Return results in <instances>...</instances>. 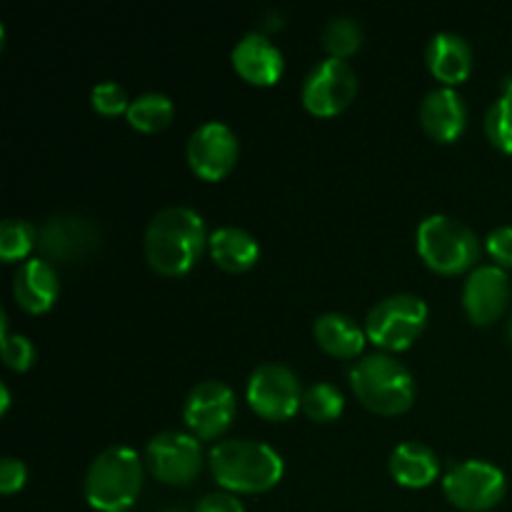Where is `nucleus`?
Listing matches in <instances>:
<instances>
[{
	"label": "nucleus",
	"instance_id": "f257e3e1",
	"mask_svg": "<svg viewBox=\"0 0 512 512\" xmlns=\"http://www.w3.org/2000/svg\"><path fill=\"white\" fill-rule=\"evenodd\" d=\"M210 235L198 210L188 205H168L150 218L143 250L148 263L163 275H183L203 255Z\"/></svg>",
	"mask_w": 512,
	"mask_h": 512
},
{
	"label": "nucleus",
	"instance_id": "f03ea898",
	"mask_svg": "<svg viewBox=\"0 0 512 512\" xmlns=\"http://www.w3.org/2000/svg\"><path fill=\"white\" fill-rule=\"evenodd\" d=\"M215 480L230 493H265L283 478L285 463L275 448L260 440H220L210 450Z\"/></svg>",
	"mask_w": 512,
	"mask_h": 512
},
{
	"label": "nucleus",
	"instance_id": "7ed1b4c3",
	"mask_svg": "<svg viewBox=\"0 0 512 512\" xmlns=\"http://www.w3.org/2000/svg\"><path fill=\"white\" fill-rule=\"evenodd\" d=\"M143 488V463L128 445H110L95 455L83 480L85 500L100 512H128Z\"/></svg>",
	"mask_w": 512,
	"mask_h": 512
},
{
	"label": "nucleus",
	"instance_id": "20e7f679",
	"mask_svg": "<svg viewBox=\"0 0 512 512\" xmlns=\"http://www.w3.org/2000/svg\"><path fill=\"white\" fill-rule=\"evenodd\" d=\"M350 385L365 408L380 415H398L413 405L415 380L400 360L388 353L360 358L350 368Z\"/></svg>",
	"mask_w": 512,
	"mask_h": 512
},
{
	"label": "nucleus",
	"instance_id": "39448f33",
	"mask_svg": "<svg viewBox=\"0 0 512 512\" xmlns=\"http://www.w3.org/2000/svg\"><path fill=\"white\" fill-rule=\"evenodd\" d=\"M418 253L425 263L443 275H455L475 265L480 240L463 220L445 213H433L418 225L415 233Z\"/></svg>",
	"mask_w": 512,
	"mask_h": 512
},
{
	"label": "nucleus",
	"instance_id": "423d86ee",
	"mask_svg": "<svg viewBox=\"0 0 512 512\" xmlns=\"http://www.w3.org/2000/svg\"><path fill=\"white\" fill-rule=\"evenodd\" d=\"M428 305L415 293H393L365 315V335L385 350H403L423 333Z\"/></svg>",
	"mask_w": 512,
	"mask_h": 512
},
{
	"label": "nucleus",
	"instance_id": "0eeeda50",
	"mask_svg": "<svg viewBox=\"0 0 512 512\" xmlns=\"http://www.w3.org/2000/svg\"><path fill=\"white\" fill-rule=\"evenodd\" d=\"M505 473L488 460L470 458L450 465L443 475L445 498L470 512H483L495 508L505 495Z\"/></svg>",
	"mask_w": 512,
	"mask_h": 512
},
{
	"label": "nucleus",
	"instance_id": "6e6552de",
	"mask_svg": "<svg viewBox=\"0 0 512 512\" xmlns=\"http://www.w3.org/2000/svg\"><path fill=\"white\" fill-rule=\"evenodd\" d=\"M358 93V75L348 60L323 58L308 70L300 88L303 105L315 115H335L350 105Z\"/></svg>",
	"mask_w": 512,
	"mask_h": 512
},
{
	"label": "nucleus",
	"instance_id": "1a4fd4ad",
	"mask_svg": "<svg viewBox=\"0 0 512 512\" xmlns=\"http://www.w3.org/2000/svg\"><path fill=\"white\" fill-rule=\"evenodd\" d=\"M245 395H248V403L253 405L255 413L268 420L290 418L303 403L298 375L283 363L258 365L250 373Z\"/></svg>",
	"mask_w": 512,
	"mask_h": 512
},
{
	"label": "nucleus",
	"instance_id": "9d476101",
	"mask_svg": "<svg viewBox=\"0 0 512 512\" xmlns=\"http://www.w3.org/2000/svg\"><path fill=\"white\" fill-rule=\"evenodd\" d=\"M145 463L150 473L168 485H185L198 475L203 450L195 435L180 430H163L145 445Z\"/></svg>",
	"mask_w": 512,
	"mask_h": 512
},
{
	"label": "nucleus",
	"instance_id": "9b49d317",
	"mask_svg": "<svg viewBox=\"0 0 512 512\" xmlns=\"http://www.w3.org/2000/svg\"><path fill=\"white\" fill-rule=\"evenodd\" d=\"M100 233L93 220L75 213L53 215L38 230V248L45 260L58 263H75L83 260L98 248Z\"/></svg>",
	"mask_w": 512,
	"mask_h": 512
},
{
	"label": "nucleus",
	"instance_id": "f8f14e48",
	"mask_svg": "<svg viewBox=\"0 0 512 512\" xmlns=\"http://www.w3.org/2000/svg\"><path fill=\"white\" fill-rule=\"evenodd\" d=\"M235 415V393L220 380H203L183 403V420L195 438H218Z\"/></svg>",
	"mask_w": 512,
	"mask_h": 512
},
{
	"label": "nucleus",
	"instance_id": "ddd939ff",
	"mask_svg": "<svg viewBox=\"0 0 512 512\" xmlns=\"http://www.w3.org/2000/svg\"><path fill=\"white\" fill-rule=\"evenodd\" d=\"M238 160V138L233 128L220 120L198 125L188 138V163L200 178L220 180Z\"/></svg>",
	"mask_w": 512,
	"mask_h": 512
},
{
	"label": "nucleus",
	"instance_id": "4468645a",
	"mask_svg": "<svg viewBox=\"0 0 512 512\" xmlns=\"http://www.w3.org/2000/svg\"><path fill=\"white\" fill-rule=\"evenodd\" d=\"M510 303V278L500 265H478L463 285V308L475 325H490Z\"/></svg>",
	"mask_w": 512,
	"mask_h": 512
},
{
	"label": "nucleus",
	"instance_id": "2eb2a0df",
	"mask_svg": "<svg viewBox=\"0 0 512 512\" xmlns=\"http://www.w3.org/2000/svg\"><path fill=\"white\" fill-rule=\"evenodd\" d=\"M420 125L440 143H453L468 125V105L453 85L428 90L420 103Z\"/></svg>",
	"mask_w": 512,
	"mask_h": 512
},
{
	"label": "nucleus",
	"instance_id": "dca6fc26",
	"mask_svg": "<svg viewBox=\"0 0 512 512\" xmlns=\"http://www.w3.org/2000/svg\"><path fill=\"white\" fill-rule=\"evenodd\" d=\"M233 68L253 85H273L283 73V53L278 45L260 30L243 35L233 45Z\"/></svg>",
	"mask_w": 512,
	"mask_h": 512
},
{
	"label": "nucleus",
	"instance_id": "f3484780",
	"mask_svg": "<svg viewBox=\"0 0 512 512\" xmlns=\"http://www.w3.org/2000/svg\"><path fill=\"white\" fill-rule=\"evenodd\" d=\"M60 293V280L53 263L45 258H28L13 275V295L28 313H45L53 308Z\"/></svg>",
	"mask_w": 512,
	"mask_h": 512
},
{
	"label": "nucleus",
	"instance_id": "a211bd4d",
	"mask_svg": "<svg viewBox=\"0 0 512 512\" xmlns=\"http://www.w3.org/2000/svg\"><path fill=\"white\" fill-rule=\"evenodd\" d=\"M425 60H428L430 73L445 85L463 83L473 70V50L468 40L453 30H440L430 38L425 48Z\"/></svg>",
	"mask_w": 512,
	"mask_h": 512
},
{
	"label": "nucleus",
	"instance_id": "6ab92c4d",
	"mask_svg": "<svg viewBox=\"0 0 512 512\" xmlns=\"http://www.w3.org/2000/svg\"><path fill=\"white\" fill-rule=\"evenodd\" d=\"M390 475L405 488H425L433 483L440 473V458L433 448L418 440L395 445L388 460Z\"/></svg>",
	"mask_w": 512,
	"mask_h": 512
},
{
	"label": "nucleus",
	"instance_id": "aec40b11",
	"mask_svg": "<svg viewBox=\"0 0 512 512\" xmlns=\"http://www.w3.org/2000/svg\"><path fill=\"white\" fill-rule=\"evenodd\" d=\"M208 245L215 263L228 273H243V270L253 268L260 258L258 240L238 225H223V228L213 230Z\"/></svg>",
	"mask_w": 512,
	"mask_h": 512
},
{
	"label": "nucleus",
	"instance_id": "412c9836",
	"mask_svg": "<svg viewBox=\"0 0 512 512\" xmlns=\"http://www.w3.org/2000/svg\"><path fill=\"white\" fill-rule=\"evenodd\" d=\"M315 340L325 353L335 358H355L365 345V328H360L350 315L345 313H323L313 323Z\"/></svg>",
	"mask_w": 512,
	"mask_h": 512
},
{
	"label": "nucleus",
	"instance_id": "4be33fe9",
	"mask_svg": "<svg viewBox=\"0 0 512 512\" xmlns=\"http://www.w3.org/2000/svg\"><path fill=\"white\" fill-rule=\"evenodd\" d=\"M173 113L175 105L168 95L148 90V93H140L138 98L130 100V108L125 115H128L133 128L143 130V133H155L173 120Z\"/></svg>",
	"mask_w": 512,
	"mask_h": 512
},
{
	"label": "nucleus",
	"instance_id": "5701e85b",
	"mask_svg": "<svg viewBox=\"0 0 512 512\" xmlns=\"http://www.w3.org/2000/svg\"><path fill=\"white\" fill-rule=\"evenodd\" d=\"M363 43V28L353 15H333L323 28V45L330 58L345 60Z\"/></svg>",
	"mask_w": 512,
	"mask_h": 512
},
{
	"label": "nucleus",
	"instance_id": "b1692460",
	"mask_svg": "<svg viewBox=\"0 0 512 512\" xmlns=\"http://www.w3.org/2000/svg\"><path fill=\"white\" fill-rule=\"evenodd\" d=\"M343 405V393L333 383L320 380V383L308 385L303 390V403H300V408H303V413L308 418L318 420V423H328V420H335L343 413Z\"/></svg>",
	"mask_w": 512,
	"mask_h": 512
},
{
	"label": "nucleus",
	"instance_id": "393cba45",
	"mask_svg": "<svg viewBox=\"0 0 512 512\" xmlns=\"http://www.w3.org/2000/svg\"><path fill=\"white\" fill-rule=\"evenodd\" d=\"M38 245V230L23 218H5L0 225V258L5 263L25 258Z\"/></svg>",
	"mask_w": 512,
	"mask_h": 512
},
{
	"label": "nucleus",
	"instance_id": "a878e982",
	"mask_svg": "<svg viewBox=\"0 0 512 512\" xmlns=\"http://www.w3.org/2000/svg\"><path fill=\"white\" fill-rule=\"evenodd\" d=\"M485 133L503 153H512V93H503L485 113Z\"/></svg>",
	"mask_w": 512,
	"mask_h": 512
},
{
	"label": "nucleus",
	"instance_id": "bb28decb",
	"mask_svg": "<svg viewBox=\"0 0 512 512\" xmlns=\"http://www.w3.org/2000/svg\"><path fill=\"white\" fill-rule=\"evenodd\" d=\"M90 100H93V108L103 115H118V113H128L130 100L128 93L120 88L118 83L113 80H105V83H98L90 93Z\"/></svg>",
	"mask_w": 512,
	"mask_h": 512
},
{
	"label": "nucleus",
	"instance_id": "cd10ccee",
	"mask_svg": "<svg viewBox=\"0 0 512 512\" xmlns=\"http://www.w3.org/2000/svg\"><path fill=\"white\" fill-rule=\"evenodd\" d=\"M0 348H3V360L8 368L13 370H28L35 360V348L25 335L8 333L0 338Z\"/></svg>",
	"mask_w": 512,
	"mask_h": 512
},
{
	"label": "nucleus",
	"instance_id": "c85d7f7f",
	"mask_svg": "<svg viewBox=\"0 0 512 512\" xmlns=\"http://www.w3.org/2000/svg\"><path fill=\"white\" fill-rule=\"evenodd\" d=\"M485 248L500 268H512V225H500V228L490 230V235L485 238Z\"/></svg>",
	"mask_w": 512,
	"mask_h": 512
},
{
	"label": "nucleus",
	"instance_id": "c756f323",
	"mask_svg": "<svg viewBox=\"0 0 512 512\" xmlns=\"http://www.w3.org/2000/svg\"><path fill=\"white\" fill-rule=\"evenodd\" d=\"M25 480H28V468H25L23 460L10 458V455L3 458V463H0V490L10 495L23 488Z\"/></svg>",
	"mask_w": 512,
	"mask_h": 512
},
{
	"label": "nucleus",
	"instance_id": "7c9ffc66",
	"mask_svg": "<svg viewBox=\"0 0 512 512\" xmlns=\"http://www.w3.org/2000/svg\"><path fill=\"white\" fill-rule=\"evenodd\" d=\"M195 512H245V505L230 490H218V493L203 495Z\"/></svg>",
	"mask_w": 512,
	"mask_h": 512
},
{
	"label": "nucleus",
	"instance_id": "2f4dec72",
	"mask_svg": "<svg viewBox=\"0 0 512 512\" xmlns=\"http://www.w3.org/2000/svg\"><path fill=\"white\" fill-rule=\"evenodd\" d=\"M8 405H10V390H8V385L0 383V413H5V410H8Z\"/></svg>",
	"mask_w": 512,
	"mask_h": 512
},
{
	"label": "nucleus",
	"instance_id": "473e14b6",
	"mask_svg": "<svg viewBox=\"0 0 512 512\" xmlns=\"http://www.w3.org/2000/svg\"><path fill=\"white\" fill-rule=\"evenodd\" d=\"M508 335H510V340H512V315H510V323H508Z\"/></svg>",
	"mask_w": 512,
	"mask_h": 512
},
{
	"label": "nucleus",
	"instance_id": "72a5a7b5",
	"mask_svg": "<svg viewBox=\"0 0 512 512\" xmlns=\"http://www.w3.org/2000/svg\"><path fill=\"white\" fill-rule=\"evenodd\" d=\"M163 512H188V510H178V508H170V510H163Z\"/></svg>",
	"mask_w": 512,
	"mask_h": 512
}]
</instances>
